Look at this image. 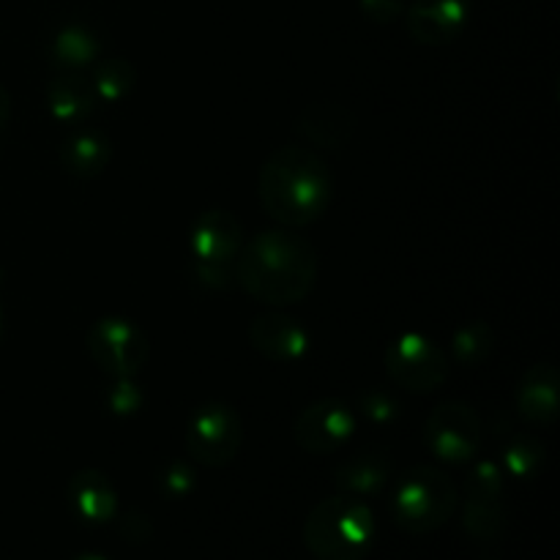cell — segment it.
<instances>
[{
    "label": "cell",
    "mask_w": 560,
    "mask_h": 560,
    "mask_svg": "<svg viewBox=\"0 0 560 560\" xmlns=\"http://www.w3.org/2000/svg\"><path fill=\"white\" fill-rule=\"evenodd\" d=\"M60 164H63L66 173L77 180H93L109 167V159H113V142L102 131L82 129L74 131L63 140L60 145Z\"/></svg>",
    "instance_id": "cell-17"
},
{
    "label": "cell",
    "mask_w": 560,
    "mask_h": 560,
    "mask_svg": "<svg viewBox=\"0 0 560 560\" xmlns=\"http://www.w3.org/2000/svg\"><path fill=\"white\" fill-rule=\"evenodd\" d=\"M470 0H410L405 25L424 47H446L463 36L470 20Z\"/></svg>",
    "instance_id": "cell-12"
},
{
    "label": "cell",
    "mask_w": 560,
    "mask_h": 560,
    "mask_svg": "<svg viewBox=\"0 0 560 560\" xmlns=\"http://www.w3.org/2000/svg\"><path fill=\"white\" fill-rule=\"evenodd\" d=\"M69 503L77 517L88 525H107L118 514V492L107 474L82 468L69 481Z\"/></svg>",
    "instance_id": "cell-14"
},
{
    "label": "cell",
    "mask_w": 560,
    "mask_h": 560,
    "mask_svg": "<svg viewBox=\"0 0 560 560\" xmlns=\"http://www.w3.org/2000/svg\"><path fill=\"white\" fill-rule=\"evenodd\" d=\"M386 372L405 392L432 394L446 383L448 355L427 334L408 331L388 345Z\"/></svg>",
    "instance_id": "cell-6"
},
{
    "label": "cell",
    "mask_w": 560,
    "mask_h": 560,
    "mask_svg": "<svg viewBox=\"0 0 560 560\" xmlns=\"http://www.w3.org/2000/svg\"><path fill=\"white\" fill-rule=\"evenodd\" d=\"M96 102L98 96L93 91L91 80H85L80 71H63L47 88L49 115L55 120H63V124H77V120L88 118Z\"/></svg>",
    "instance_id": "cell-19"
},
{
    "label": "cell",
    "mask_w": 560,
    "mask_h": 560,
    "mask_svg": "<svg viewBox=\"0 0 560 560\" xmlns=\"http://www.w3.org/2000/svg\"><path fill=\"white\" fill-rule=\"evenodd\" d=\"M517 410L528 424L547 427L558 419V370L547 361L528 366L517 383Z\"/></svg>",
    "instance_id": "cell-15"
},
{
    "label": "cell",
    "mask_w": 560,
    "mask_h": 560,
    "mask_svg": "<svg viewBox=\"0 0 560 560\" xmlns=\"http://www.w3.org/2000/svg\"><path fill=\"white\" fill-rule=\"evenodd\" d=\"M492 345H495V331L485 320H470L454 331L452 355L459 366L474 370L490 359Z\"/></svg>",
    "instance_id": "cell-21"
},
{
    "label": "cell",
    "mask_w": 560,
    "mask_h": 560,
    "mask_svg": "<svg viewBox=\"0 0 560 560\" xmlns=\"http://www.w3.org/2000/svg\"><path fill=\"white\" fill-rule=\"evenodd\" d=\"M145 402L140 383L135 377H113L107 392V405L115 416H135Z\"/></svg>",
    "instance_id": "cell-24"
},
{
    "label": "cell",
    "mask_w": 560,
    "mask_h": 560,
    "mask_svg": "<svg viewBox=\"0 0 560 560\" xmlns=\"http://www.w3.org/2000/svg\"><path fill=\"white\" fill-rule=\"evenodd\" d=\"M424 441L441 463H470L481 446L479 413L465 402L438 405L427 419Z\"/></svg>",
    "instance_id": "cell-9"
},
{
    "label": "cell",
    "mask_w": 560,
    "mask_h": 560,
    "mask_svg": "<svg viewBox=\"0 0 560 560\" xmlns=\"http://www.w3.org/2000/svg\"><path fill=\"white\" fill-rule=\"evenodd\" d=\"M304 545L317 560H364L375 545V514L355 495L326 498L306 514Z\"/></svg>",
    "instance_id": "cell-3"
},
{
    "label": "cell",
    "mask_w": 560,
    "mask_h": 560,
    "mask_svg": "<svg viewBox=\"0 0 560 560\" xmlns=\"http://www.w3.org/2000/svg\"><path fill=\"white\" fill-rule=\"evenodd\" d=\"M9 118H11V96L9 91L0 85V135H3L5 126H9Z\"/></svg>",
    "instance_id": "cell-28"
},
{
    "label": "cell",
    "mask_w": 560,
    "mask_h": 560,
    "mask_svg": "<svg viewBox=\"0 0 560 560\" xmlns=\"http://www.w3.org/2000/svg\"><path fill=\"white\" fill-rule=\"evenodd\" d=\"M317 252L288 230H266L235 257V279L252 299L271 306L299 304L317 282Z\"/></svg>",
    "instance_id": "cell-1"
},
{
    "label": "cell",
    "mask_w": 560,
    "mask_h": 560,
    "mask_svg": "<svg viewBox=\"0 0 560 560\" xmlns=\"http://www.w3.org/2000/svg\"><path fill=\"white\" fill-rule=\"evenodd\" d=\"M162 487L173 498H184L186 492H191V487H195V470H191V465L180 463V459L170 463L162 476Z\"/></svg>",
    "instance_id": "cell-26"
},
{
    "label": "cell",
    "mask_w": 560,
    "mask_h": 560,
    "mask_svg": "<svg viewBox=\"0 0 560 560\" xmlns=\"http://www.w3.org/2000/svg\"><path fill=\"white\" fill-rule=\"evenodd\" d=\"M457 487L452 476L432 465H413L399 479L392 498V517L408 534H432L452 520Z\"/></svg>",
    "instance_id": "cell-4"
},
{
    "label": "cell",
    "mask_w": 560,
    "mask_h": 560,
    "mask_svg": "<svg viewBox=\"0 0 560 560\" xmlns=\"http://www.w3.org/2000/svg\"><path fill=\"white\" fill-rule=\"evenodd\" d=\"M249 342L268 361L290 364V361H301L306 355V350H310V334L290 315L266 312V315H257L252 320Z\"/></svg>",
    "instance_id": "cell-13"
},
{
    "label": "cell",
    "mask_w": 560,
    "mask_h": 560,
    "mask_svg": "<svg viewBox=\"0 0 560 560\" xmlns=\"http://www.w3.org/2000/svg\"><path fill=\"white\" fill-rule=\"evenodd\" d=\"M359 9L366 20L388 25L405 14V0H359Z\"/></svg>",
    "instance_id": "cell-27"
},
{
    "label": "cell",
    "mask_w": 560,
    "mask_h": 560,
    "mask_svg": "<svg viewBox=\"0 0 560 560\" xmlns=\"http://www.w3.org/2000/svg\"><path fill=\"white\" fill-rule=\"evenodd\" d=\"M463 525L476 541H495L506 525L503 506V470L490 459L474 465L465 485Z\"/></svg>",
    "instance_id": "cell-10"
},
{
    "label": "cell",
    "mask_w": 560,
    "mask_h": 560,
    "mask_svg": "<svg viewBox=\"0 0 560 560\" xmlns=\"http://www.w3.org/2000/svg\"><path fill=\"white\" fill-rule=\"evenodd\" d=\"M241 244H244L241 222L224 208H211L191 224L189 252L195 257L197 273L208 282L228 279L230 262L238 257Z\"/></svg>",
    "instance_id": "cell-8"
},
{
    "label": "cell",
    "mask_w": 560,
    "mask_h": 560,
    "mask_svg": "<svg viewBox=\"0 0 560 560\" xmlns=\"http://www.w3.org/2000/svg\"><path fill=\"white\" fill-rule=\"evenodd\" d=\"M3 334H5V315L3 310H0V342H3Z\"/></svg>",
    "instance_id": "cell-30"
},
{
    "label": "cell",
    "mask_w": 560,
    "mask_h": 560,
    "mask_svg": "<svg viewBox=\"0 0 560 560\" xmlns=\"http://www.w3.org/2000/svg\"><path fill=\"white\" fill-rule=\"evenodd\" d=\"M388 479H392V459L383 448H364V452L350 454L334 476L339 490L355 498L377 495L388 485Z\"/></svg>",
    "instance_id": "cell-16"
},
{
    "label": "cell",
    "mask_w": 560,
    "mask_h": 560,
    "mask_svg": "<svg viewBox=\"0 0 560 560\" xmlns=\"http://www.w3.org/2000/svg\"><path fill=\"white\" fill-rule=\"evenodd\" d=\"M74 560H107V558L98 556V552H82V556H77Z\"/></svg>",
    "instance_id": "cell-29"
},
{
    "label": "cell",
    "mask_w": 560,
    "mask_h": 560,
    "mask_svg": "<svg viewBox=\"0 0 560 560\" xmlns=\"http://www.w3.org/2000/svg\"><path fill=\"white\" fill-rule=\"evenodd\" d=\"M137 82V69L126 58H107L96 63L91 77V85L102 102L115 104L129 96Z\"/></svg>",
    "instance_id": "cell-22"
},
{
    "label": "cell",
    "mask_w": 560,
    "mask_h": 560,
    "mask_svg": "<svg viewBox=\"0 0 560 560\" xmlns=\"http://www.w3.org/2000/svg\"><path fill=\"white\" fill-rule=\"evenodd\" d=\"M334 178L320 153L312 148L284 145L266 159L260 170V200L268 217L284 228H310L328 211Z\"/></svg>",
    "instance_id": "cell-2"
},
{
    "label": "cell",
    "mask_w": 560,
    "mask_h": 560,
    "mask_svg": "<svg viewBox=\"0 0 560 560\" xmlns=\"http://www.w3.org/2000/svg\"><path fill=\"white\" fill-rule=\"evenodd\" d=\"M359 408L372 424H392L394 419L399 416V402L383 388H370L366 394H361Z\"/></svg>",
    "instance_id": "cell-25"
},
{
    "label": "cell",
    "mask_w": 560,
    "mask_h": 560,
    "mask_svg": "<svg viewBox=\"0 0 560 560\" xmlns=\"http://www.w3.org/2000/svg\"><path fill=\"white\" fill-rule=\"evenodd\" d=\"M299 131L315 148H342L353 137L355 118L342 104L317 102L299 115Z\"/></svg>",
    "instance_id": "cell-18"
},
{
    "label": "cell",
    "mask_w": 560,
    "mask_h": 560,
    "mask_svg": "<svg viewBox=\"0 0 560 560\" xmlns=\"http://www.w3.org/2000/svg\"><path fill=\"white\" fill-rule=\"evenodd\" d=\"M49 52H52L55 63L60 69L82 71L96 63L98 55H102V42H98V36L88 25L71 22V25H63L55 33Z\"/></svg>",
    "instance_id": "cell-20"
},
{
    "label": "cell",
    "mask_w": 560,
    "mask_h": 560,
    "mask_svg": "<svg viewBox=\"0 0 560 560\" xmlns=\"http://www.w3.org/2000/svg\"><path fill=\"white\" fill-rule=\"evenodd\" d=\"M244 424L235 408L224 402H208L191 413L186 427V452L197 465L228 468L241 452Z\"/></svg>",
    "instance_id": "cell-5"
},
{
    "label": "cell",
    "mask_w": 560,
    "mask_h": 560,
    "mask_svg": "<svg viewBox=\"0 0 560 560\" xmlns=\"http://www.w3.org/2000/svg\"><path fill=\"white\" fill-rule=\"evenodd\" d=\"M295 441L310 454H334L353 438L355 416L339 399H320L295 419Z\"/></svg>",
    "instance_id": "cell-11"
},
{
    "label": "cell",
    "mask_w": 560,
    "mask_h": 560,
    "mask_svg": "<svg viewBox=\"0 0 560 560\" xmlns=\"http://www.w3.org/2000/svg\"><path fill=\"white\" fill-rule=\"evenodd\" d=\"M88 353L109 377H135L148 361V337L126 317H102L88 331Z\"/></svg>",
    "instance_id": "cell-7"
},
{
    "label": "cell",
    "mask_w": 560,
    "mask_h": 560,
    "mask_svg": "<svg viewBox=\"0 0 560 560\" xmlns=\"http://www.w3.org/2000/svg\"><path fill=\"white\" fill-rule=\"evenodd\" d=\"M541 465H545V443H539L536 438H514L503 448V470L514 479H534Z\"/></svg>",
    "instance_id": "cell-23"
}]
</instances>
